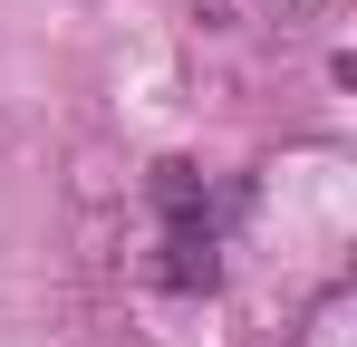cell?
<instances>
[{
  "mask_svg": "<svg viewBox=\"0 0 357 347\" xmlns=\"http://www.w3.org/2000/svg\"><path fill=\"white\" fill-rule=\"evenodd\" d=\"M145 203H155V231H165V289H213L222 280V193H213V174L165 155V164L145 174Z\"/></svg>",
  "mask_w": 357,
  "mask_h": 347,
  "instance_id": "obj_1",
  "label": "cell"
},
{
  "mask_svg": "<svg viewBox=\"0 0 357 347\" xmlns=\"http://www.w3.org/2000/svg\"><path fill=\"white\" fill-rule=\"evenodd\" d=\"M290 347H357V289H348V280H338V289H319Z\"/></svg>",
  "mask_w": 357,
  "mask_h": 347,
  "instance_id": "obj_2",
  "label": "cell"
}]
</instances>
